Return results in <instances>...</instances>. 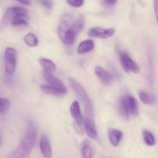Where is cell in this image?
<instances>
[{
    "label": "cell",
    "mask_w": 158,
    "mask_h": 158,
    "mask_svg": "<svg viewBox=\"0 0 158 158\" xmlns=\"http://www.w3.org/2000/svg\"><path fill=\"white\" fill-rule=\"evenodd\" d=\"M28 20H29V15L28 12L24 13H19L15 15L11 20V25L14 26H26L28 24Z\"/></svg>",
    "instance_id": "cell-15"
},
{
    "label": "cell",
    "mask_w": 158,
    "mask_h": 158,
    "mask_svg": "<svg viewBox=\"0 0 158 158\" xmlns=\"http://www.w3.org/2000/svg\"><path fill=\"white\" fill-rule=\"evenodd\" d=\"M69 84H70L71 88L75 91L77 95L80 99V102H82V104L84 106L85 113L94 116V106H93L92 102H91L90 99H89V95L87 94L84 88L76 79L73 78V77H69Z\"/></svg>",
    "instance_id": "cell-2"
},
{
    "label": "cell",
    "mask_w": 158,
    "mask_h": 158,
    "mask_svg": "<svg viewBox=\"0 0 158 158\" xmlns=\"http://www.w3.org/2000/svg\"><path fill=\"white\" fill-rule=\"evenodd\" d=\"M10 107V102L6 98H0V113L4 114L9 109Z\"/></svg>",
    "instance_id": "cell-25"
},
{
    "label": "cell",
    "mask_w": 158,
    "mask_h": 158,
    "mask_svg": "<svg viewBox=\"0 0 158 158\" xmlns=\"http://www.w3.org/2000/svg\"><path fill=\"white\" fill-rule=\"evenodd\" d=\"M94 47V43L92 40H86L82 41L77 47V52L80 54H84L90 52Z\"/></svg>",
    "instance_id": "cell-16"
},
{
    "label": "cell",
    "mask_w": 158,
    "mask_h": 158,
    "mask_svg": "<svg viewBox=\"0 0 158 158\" xmlns=\"http://www.w3.org/2000/svg\"><path fill=\"white\" fill-rule=\"evenodd\" d=\"M95 74L100 79V81L106 85H110L114 78V76L112 73L100 66H97L95 68Z\"/></svg>",
    "instance_id": "cell-10"
},
{
    "label": "cell",
    "mask_w": 158,
    "mask_h": 158,
    "mask_svg": "<svg viewBox=\"0 0 158 158\" xmlns=\"http://www.w3.org/2000/svg\"><path fill=\"white\" fill-rule=\"evenodd\" d=\"M24 12H27V10L22 7L14 6V7L9 8V9L6 10V12H5L2 18L0 20V31L4 29L5 28H6L9 26V23H11L12 19L13 18L15 15L19 13H24Z\"/></svg>",
    "instance_id": "cell-5"
},
{
    "label": "cell",
    "mask_w": 158,
    "mask_h": 158,
    "mask_svg": "<svg viewBox=\"0 0 158 158\" xmlns=\"http://www.w3.org/2000/svg\"><path fill=\"white\" fill-rule=\"evenodd\" d=\"M5 71L7 74H13L15 71L17 62V53L14 48L7 47L4 53Z\"/></svg>",
    "instance_id": "cell-4"
},
{
    "label": "cell",
    "mask_w": 158,
    "mask_h": 158,
    "mask_svg": "<svg viewBox=\"0 0 158 158\" xmlns=\"http://www.w3.org/2000/svg\"><path fill=\"white\" fill-rule=\"evenodd\" d=\"M23 40H24L25 43L27 46H30V47H35L39 43L38 38L32 33H29L26 34L24 37V38H23Z\"/></svg>",
    "instance_id": "cell-21"
},
{
    "label": "cell",
    "mask_w": 158,
    "mask_h": 158,
    "mask_svg": "<svg viewBox=\"0 0 158 158\" xmlns=\"http://www.w3.org/2000/svg\"><path fill=\"white\" fill-rule=\"evenodd\" d=\"M36 138V127L32 122H29L27 130L19 145L10 153L8 158H29Z\"/></svg>",
    "instance_id": "cell-1"
},
{
    "label": "cell",
    "mask_w": 158,
    "mask_h": 158,
    "mask_svg": "<svg viewBox=\"0 0 158 158\" xmlns=\"http://www.w3.org/2000/svg\"><path fill=\"white\" fill-rule=\"evenodd\" d=\"M119 112H120V114L123 116L126 119H129V113H128L127 109L126 104H125L124 98L122 97L121 99L119 101Z\"/></svg>",
    "instance_id": "cell-24"
},
{
    "label": "cell",
    "mask_w": 158,
    "mask_h": 158,
    "mask_svg": "<svg viewBox=\"0 0 158 158\" xmlns=\"http://www.w3.org/2000/svg\"><path fill=\"white\" fill-rule=\"evenodd\" d=\"M40 148L42 154L45 158H52V147H51L49 140L45 135H43L40 138Z\"/></svg>",
    "instance_id": "cell-12"
},
{
    "label": "cell",
    "mask_w": 158,
    "mask_h": 158,
    "mask_svg": "<svg viewBox=\"0 0 158 158\" xmlns=\"http://www.w3.org/2000/svg\"><path fill=\"white\" fill-rule=\"evenodd\" d=\"M115 33V29L114 27L104 29L101 27H93L89 29L87 34L88 36L97 38L106 39L112 37Z\"/></svg>",
    "instance_id": "cell-7"
},
{
    "label": "cell",
    "mask_w": 158,
    "mask_h": 158,
    "mask_svg": "<svg viewBox=\"0 0 158 158\" xmlns=\"http://www.w3.org/2000/svg\"><path fill=\"white\" fill-rule=\"evenodd\" d=\"M139 98L140 99L142 102H143L146 105H153L155 103V98L153 94L146 91H140L139 92Z\"/></svg>",
    "instance_id": "cell-20"
},
{
    "label": "cell",
    "mask_w": 158,
    "mask_h": 158,
    "mask_svg": "<svg viewBox=\"0 0 158 158\" xmlns=\"http://www.w3.org/2000/svg\"><path fill=\"white\" fill-rule=\"evenodd\" d=\"M73 127H74V129H75V131L77 132V134L83 135L84 131H83V126H82L81 124H79V123H77V122H75L73 123Z\"/></svg>",
    "instance_id": "cell-28"
},
{
    "label": "cell",
    "mask_w": 158,
    "mask_h": 158,
    "mask_svg": "<svg viewBox=\"0 0 158 158\" xmlns=\"http://www.w3.org/2000/svg\"><path fill=\"white\" fill-rule=\"evenodd\" d=\"M2 145V140H1V138H0V146Z\"/></svg>",
    "instance_id": "cell-32"
},
{
    "label": "cell",
    "mask_w": 158,
    "mask_h": 158,
    "mask_svg": "<svg viewBox=\"0 0 158 158\" xmlns=\"http://www.w3.org/2000/svg\"><path fill=\"white\" fill-rule=\"evenodd\" d=\"M40 89L42 90V91L43 93L47 94H52V95L55 96H61L62 94H63V93H61L60 91H58V90L56 89L53 87L50 86V85H41L40 86Z\"/></svg>",
    "instance_id": "cell-22"
},
{
    "label": "cell",
    "mask_w": 158,
    "mask_h": 158,
    "mask_svg": "<svg viewBox=\"0 0 158 158\" xmlns=\"http://www.w3.org/2000/svg\"><path fill=\"white\" fill-rule=\"evenodd\" d=\"M120 61L121 63V65L123 68V69L127 72L131 71V72L135 73V74H137V73L140 72V67H139V65L127 53H120Z\"/></svg>",
    "instance_id": "cell-6"
},
{
    "label": "cell",
    "mask_w": 158,
    "mask_h": 158,
    "mask_svg": "<svg viewBox=\"0 0 158 158\" xmlns=\"http://www.w3.org/2000/svg\"><path fill=\"white\" fill-rule=\"evenodd\" d=\"M15 1L19 2L22 3V4L23 5H26V6H29L31 3L30 0H15Z\"/></svg>",
    "instance_id": "cell-30"
},
{
    "label": "cell",
    "mask_w": 158,
    "mask_h": 158,
    "mask_svg": "<svg viewBox=\"0 0 158 158\" xmlns=\"http://www.w3.org/2000/svg\"><path fill=\"white\" fill-rule=\"evenodd\" d=\"M117 0H105V2L108 5V6H114L117 2Z\"/></svg>",
    "instance_id": "cell-31"
},
{
    "label": "cell",
    "mask_w": 158,
    "mask_h": 158,
    "mask_svg": "<svg viewBox=\"0 0 158 158\" xmlns=\"http://www.w3.org/2000/svg\"><path fill=\"white\" fill-rule=\"evenodd\" d=\"M123 98L129 115L133 116H138L139 108L135 98L133 97L132 95H126Z\"/></svg>",
    "instance_id": "cell-11"
},
{
    "label": "cell",
    "mask_w": 158,
    "mask_h": 158,
    "mask_svg": "<svg viewBox=\"0 0 158 158\" xmlns=\"http://www.w3.org/2000/svg\"><path fill=\"white\" fill-rule=\"evenodd\" d=\"M143 137L145 143L148 146H154L155 144L156 140L154 135L148 130H143Z\"/></svg>",
    "instance_id": "cell-23"
},
{
    "label": "cell",
    "mask_w": 158,
    "mask_h": 158,
    "mask_svg": "<svg viewBox=\"0 0 158 158\" xmlns=\"http://www.w3.org/2000/svg\"><path fill=\"white\" fill-rule=\"evenodd\" d=\"M85 25V19L83 16H80L73 22V23L71 26L73 31L75 33L76 35L77 36V34L80 33L82 30L84 28Z\"/></svg>",
    "instance_id": "cell-19"
},
{
    "label": "cell",
    "mask_w": 158,
    "mask_h": 158,
    "mask_svg": "<svg viewBox=\"0 0 158 158\" xmlns=\"http://www.w3.org/2000/svg\"><path fill=\"white\" fill-rule=\"evenodd\" d=\"M39 2L42 5V6H44L45 8H46L47 9H52L53 7V2H52V0H38Z\"/></svg>",
    "instance_id": "cell-27"
},
{
    "label": "cell",
    "mask_w": 158,
    "mask_h": 158,
    "mask_svg": "<svg viewBox=\"0 0 158 158\" xmlns=\"http://www.w3.org/2000/svg\"><path fill=\"white\" fill-rule=\"evenodd\" d=\"M39 62H40V65L42 68H43L45 72L52 73L54 72L56 69V64L52 61L51 60L47 58H40L39 59Z\"/></svg>",
    "instance_id": "cell-17"
},
{
    "label": "cell",
    "mask_w": 158,
    "mask_h": 158,
    "mask_svg": "<svg viewBox=\"0 0 158 158\" xmlns=\"http://www.w3.org/2000/svg\"><path fill=\"white\" fill-rule=\"evenodd\" d=\"M82 156L83 158H93L94 155V151L93 147L88 140H85L82 143Z\"/></svg>",
    "instance_id": "cell-18"
},
{
    "label": "cell",
    "mask_w": 158,
    "mask_h": 158,
    "mask_svg": "<svg viewBox=\"0 0 158 158\" xmlns=\"http://www.w3.org/2000/svg\"><path fill=\"white\" fill-rule=\"evenodd\" d=\"M83 123H84L85 129L89 137H90L91 139H96L97 137V131L95 122H94V116L86 114Z\"/></svg>",
    "instance_id": "cell-8"
},
{
    "label": "cell",
    "mask_w": 158,
    "mask_h": 158,
    "mask_svg": "<svg viewBox=\"0 0 158 158\" xmlns=\"http://www.w3.org/2000/svg\"><path fill=\"white\" fill-rule=\"evenodd\" d=\"M66 2L69 6L76 8L81 7L84 3V0H66Z\"/></svg>",
    "instance_id": "cell-26"
},
{
    "label": "cell",
    "mask_w": 158,
    "mask_h": 158,
    "mask_svg": "<svg viewBox=\"0 0 158 158\" xmlns=\"http://www.w3.org/2000/svg\"><path fill=\"white\" fill-rule=\"evenodd\" d=\"M44 77L50 86L55 88L56 89L60 91L63 94H66L67 90H66V88L64 84L60 79L56 77L55 76H53L51 73L49 72H44Z\"/></svg>",
    "instance_id": "cell-9"
},
{
    "label": "cell",
    "mask_w": 158,
    "mask_h": 158,
    "mask_svg": "<svg viewBox=\"0 0 158 158\" xmlns=\"http://www.w3.org/2000/svg\"><path fill=\"white\" fill-rule=\"evenodd\" d=\"M154 12H155L156 19H157V21L158 23V0H154Z\"/></svg>",
    "instance_id": "cell-29"
},
{
    "label": "cell",
    "mask_w": 158,
    "mask_h": 158,
    "mask_svg": "<svg viewBox=\"0 0 158 158\" xmlns=\"http://www.w3.org/2000/svg\"><path fill=\"white\" fill-rule=\"evenodd\" d=\"M123 132L115 129H110L108 130V138L114 147H117L123 138Z\"/></svg>",
    "instance_id": "cell-14"
},
{
    "label": "cell",
    "mask_w": 158,
    "mask_h": 158,
    "mask_svg": "<svg viewBox=\"0 0 158 158\" xmlns=\"http://www.w3.org/2000/svg\"><path fill=\"white\" fill-rule=\"evenodd\" d=\"M70 113L72 117L75 119V122L79 124H83V116H82L81 111H80V104L77 101H74L70 106Z\"/></svg>",
    "instance_id": "cell-13"
},
{
    "label": "cell",
    "mask_w": 158,
    "mask_h": 158,
    "mask_svg": "<svg viewBox=\"0 0 158 158\" xmlns=\"http://www.w3.org/2000/svg\"><path fill=\"white\" fill-rule=\"evenodd\" d=\"M58 35L60 40L66 45H71L75 40L77 35L73 31L71 26L66 20H62L59 24Z\"/></svg>",
    "instance_id": "cell-3"
}]
</instances>
